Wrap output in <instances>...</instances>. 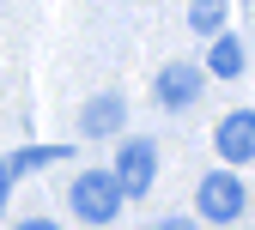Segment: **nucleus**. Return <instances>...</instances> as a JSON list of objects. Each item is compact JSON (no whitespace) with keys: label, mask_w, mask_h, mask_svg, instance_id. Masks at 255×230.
<instances>
[{"label":"nucleus","mask_w":255,"mask_h":230,"mask_svg":"<svg viewBox=\"0 0 255 230\" xmlns=\"http://www.w3.org/2000/svg\"><path fill=\"white\" fill-rule=\"evenodd\" d=\"M122 200H128V194L116 188V176H110V170H91V176H79V182H73V212H79V218H91V224H110V218L122 212Z\"/></svg>","instance_id":"nucleus-1"},{"label":"nucleus","mask_w":255,"mask_h":230,"mask_svg":"<svg viewBox=\"0 0 255 230\" xmlns=\"http://www.w3.org/2000/svg\"><path fill=\"white\" fill-rule=\"evenodd\" d=\"M195 200H201V212H207L213 224H231V218L243 212V182H237L231 170H213V176L201 182V194H195Z\"/></svg>","instance_id":"nucleus-2"},{"label":"nucleus","mask_w":255,"mask_h":230,"mask_svg":"<svg viewBox=\"0 0 255 230\" xmlns=\"http://www.w3.org/2000/svg\"><path fill=\"white\" fill-rule=\"evenodd\" d=\"M152 170H158L152 146H146V140H128V146H122V163H116L110 176H116L122 194H146V188H152Z\"/></svg>","instance_id":"nucleus-3"},{"label":"nucleus","mask_w":255,"mask_h":230,"mask_svg":"<svg viewBox=\"0 0 255 230\" xmlns=\"http://www.w3.org/2000/svg\"><path fill=\"white\" fill-rule=\"evenodd\" d=\"M219 157H231V163L255 157V115L249 109H231L225 121H219Z\"/></svg>","instance_id":"nucleus-4"},{"label":"nucleus","mask_w":255,"mask_h":230,"mask_svg":"<svg viewBox=\"0 0 255 230\" xmlns=\"http://www.w3.org/2000/svg\"><path fill=\"white\" fill-rule=\"evenodd\" d=\"M195 91H201V73L195 67H164V73H158V103H164V109L195 103Z\"/></svg>","instance_id":"nucleus-5"},{"label":"nucleus","mask_w":255,"mask_h":230,"mask_svg":"<svg viewBox=\"0 0 255 230\" xmlns=\"http://www.w3.org/2000/svg\"><path fill=\"white\" fill-rule=\"evenodd\" d=\"M110 127H122V97H98V103L85 109V134L91 140H104Z\"/></svg>","instance_id":"nucleus-6"},{"label":"nucleus","mask_w":255,"mask_h":230,"mask_svg":"<svg viewBox=\"0 0 255 230\" xmlns=\"http://www.w3.org/2000/svg\"><path fill=\"white\" fill-rule=\"evenodd\" d=\"M207 67H213L219 79H237V73H243V43H237V37H219L213 55H207Z\"/></svg>","instance_id":"nucleus-7"},{"label":"nucleus","mask_w":255,"mask_h":230,"mask_svg":"<svg viewBox=\"0 0 255 230\" xmlns=\"http://www.w3.org/2000/svg\"><path fill=\"white\" fill-rule=\"evenodd\" d=\"M43 163H67V146H30V152H12L6 170L24 176V170H43Z\"/></svg>","instance_id":"nucleus-8"},{"label":"nucleus","mask_w":255,"mask_h":230,"mask_svg":"<svg viewBox=\"0 0 255 230\" xmlns=\"http://www.w3.org/2000/svg\"><path fill=\"white\" fill-rule=\"evenodd\" d=\"M188 18H195V30L207 37V30H219V18H225V0H195V6H188Z\"/></svg>","instance_id":"nucleus-9"},{"label":"nucleus","mask_w":255,"mask_h":230,"mask_svg":"<svg viewBox=\"0 0 255 230\" xmlns=\"http://www.w3.org/2000/svg\"><path fill=\"white\" fill-rule=\"evenodd\" d=\"M6 188H12V170H6V157H0V206H6Z\"/></svg>","instance_id":"nucleus-10"},{"label":"nucleus","mask_w":255,"mask_h":230,"mask_svg":"<svg viewBox=\"0 0 255 230\" xmlns=\"http://www.w3.org/2000/svg\"><path fill=\"white\" fill-rule=\"evenodd\" d=\"M18 230H61V224H49V218H24Z\"/></svg>","instance_id":"nucleus-11"},{"label":"nucleus","mask_w":255,"mask_h":230,"mask_svg":"<svg viewBox=\"0 0 255 230\" xmlns=\"http://www.w3.org/2000/svg\"><path fill=\"white\" fill-rule=\"evenodd\" d=\"M158 230H195V224H188V218H164V224H158Z\"/></svg>","instance_id":"nucleus-12"}]
</instances>
